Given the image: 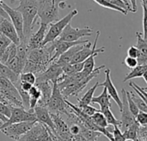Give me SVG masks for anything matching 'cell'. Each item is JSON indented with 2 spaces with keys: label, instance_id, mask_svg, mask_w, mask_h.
<instances>
[{
  "label": "cell",
  "instance_id": "d6986e66",
  "mask_svg": "<svg viewBox=\"0 0 147 141\" xmlns=\"http://www.w3.org/2000/svg\"><path fill=\"white\" fill-rule=\"evenodd\" d=\"M46 126L36 121L35 125L20 138L19 141H36L39 137L46 131Z\"/></svg>",
  "mask_w": 147,
  "mask_h": 141
},
{
  "label": "cell",
  "instance_id": "680465c9",
  "mask_svg": "<svg viewBox=\"0 0 147 141\" xmlns=\"http://www.w3.org/2000/svg\"><path fill=\"white\" fill-rule=\"evenodd\" d=\"M125 141H135V140L131 139V138H125Z\"/></svg>",
  "mask_w": 147,
  "mask_h": 141
},
{
  "label": "cell",
  "instance_id": "7402d4cb",
  "mask_svg": "<svg viewBox=\"0 0 147 141\" xmlns=\"http://www.w3.org/2000/svg\"><path fill=\"white\" fill-rule=\"evenodd\" d=\"M85 44H80V45H76V46H74L72 47H70L68 50H67L65 53H63L56 60L55 62L58 63L61 67L66 65H68L70 64L71 62V59H73L74 55H75L80 49H82L83 47Z\"/></svg>",
  "mask_w": 147,
  "mask_h": 141
},
{
  "label": "cell",
  "instance_id": "44dd1931",
  "mask_svg": "<svg viewBox=\"0 0 147 141\" xmlns=\"http://www.w3.org/2000/svg\"><path fill=\"white\" fill-rule=\"evenodd\" d=\"M137 36V48L139 50V56L138 57V64H147V41L143 38V35L139 32H136Z\"/></svg>",
  "mask_w": 147,
  "mask_h": 141
},
{
  "label": "cell",
  "instance_id": "4dcf8cb0",
  "mask_svg": "<svg viewBox=\"0 0 147 141\" xmlns=\"http://www.w3.org/2000/svg\"><path fill=\"white\" fill-rule=\"evenodd\" d=\"M80 134L82 136H83L86 139H88V141H96L97 138L102 135L100 132H96V131H93L88 129V127H86L84 125L82 126V129H81V132Z\"/></svg>",
  "mask_w": 147,
  "mask_h": 141
},
{
  "label": "cell",
  "instance_id": "11a10c76",
  "mask_svg": "<svg viewBox=\"0 0 147 141\" xmlns=\"http://www.w3.org/2000/svg\"><path fill=\"white\" fill-rule=\"evenodd\" d=\"M61 1H67V0H54V2L56 3V4H58V3L61 2Z\"/></svg>",
  "mask_w": 147,
  "mask_h": 141
},
{
  "label": "cell",
  "instance_id": "f6af8a7d",
  "mask_svg": "<svg viewBox=\"0 0 147 141\" xmlns=\"http://www.w3.org/2000/svg\"><path fill=\"white\" fill-rule=\"evenodd\" d=\"M143 29L144 32L142 34L143 38L147 41V9L143 7Z\"/></svg>",
  "mask_w": 147,
  "mask_h": 141
},
{
  "label": "cell",
  "instance_id": "7a4b0ae2",
  "mask_svg": "<svg viewBox=\"0 0 147 141\" xmlns=\"http://www.w3.org/2000/svg\"><path fill=\"white\" fill-rule=\"evenodd\" d=\"M105 65H100L98 68H95L94 70V72L89 74L88 76L85 77L82 80L78 82H73V83H68L66 84H58V87L63 95V96L67 99L69 96H78V95L86 88L88 84L96 76H98L100 72V70L104 69Z\"/></svg>",
  "mask_w": 147,
  "mask_h": 141
},
{
  "label": "cell",
  "instance_id": "1f68e13d",
  "mask_svg": "<svg viewBox=\"0 0 147 141\" xmlns=\"http://www.w3.org/2000/svg\"><path fill=\"white\" fill-rule=\"evenodd\" d=\"M93 121L94 122V124H96L98 126L101 127V128H107L109 126L104 114L100 111L98 110L96 113H94L92 116H91Z\"/></svg>",
  "mask_w": 147,
  "mask_h": 141
},
{
  "label": "cell",
  "instance_id": "91938a15",
  "mask_svg": "<svg viewBox=\"0 0 147 141\" xmlns=\"http://www.w3.org/2000/svg\"><path fill=\"white\" fill-rule=\"evenodd\" d=\"M3 17H1V16H0V23H1V22H2V20H3Z\"/></svg>",
  "mask_w": 147,
  "mask_h": 141
},
{
  "label": "cell",
  "instance_id": "5bb4252c",
  "mask_svg": "<svg viewBox=\"0 0 147 141\" xmlns=\"http://www.w3.org/2000/svg\"><path fill=\"white\" fill-rule=\"evenodd\" d=\"M121 94H122V100H121L122 101V108L120 110L121 120H120L119 129L121 132H124L136 121V118L131 114V112L130 111V109L128 108V103H127V99H126V90L125 89H122Z\"/></svg>",
  "mask_w": 147,
  "mask_h": 141
},
{
  "label": "cell",
  "instance_id": "9a60e30c",
  "mask_svg": "<svg viewBox=\"0 0 147 141\" xmlns=\"http://www.w3.org/2000/svg\"><path fill=\"white\" fill-rule=\"evenodd\" d=\"M105 76H106V79L103 83H100V85L99 86H102L104 88L107 89V93L108 95L110 96V97L116 102V104L118 105L119 108V111L121 110L122 108V101L119 96V93L117 91V89L116 87L114 86L113 81H112V78H111V70L110 69H106L105 70Z\"/></svg>",
  "mask_w": 147,
  "mask_h": 141
},
{
  "label": "cell",
  "instance_id": "484cf974",
  "mask_svg": "<svg viewBox=\"0 0 147 141\" xmlns=\"http://www.w3.org/2000/svg\"><path fill=\"white\" fill-rule=\"evenodd\" d=\"M140 125L137 122V120L126 130L122 132L125 138H131L135 141H139L138 139V131H139Z\"/></svg>",
  "mask_w": 147,
  "mask_h": 141
},
{
  "label": "cell",
  "instance_id": "4fadbf2b",
  "mask_svg": "<svg viewBox=\"0 0 147 141\" xmlns=\"http://www.w3.org/2000/svg\"><path fill=\"white\" fill-rule=\"evenodd\" d=\"M2 7L5 10V11L6 12V14L8 15V17L11 19V22L12 23L13 26L15 27V29L18 34V36L20 38V41H27L24 38V20H23L22 14L16 9L10 7L4 1L2 3Z\"/></svg>",
  "mask_w": 147,
  "mask_h": 141
},
{
  "label": "cell",
  "instance_id": "83f0119b",
  "mask_svg": "<svg viewBox=\"0 0 147 141\" xmlns=\"http://www.w3.org/2000/svg\"><path fill=\"white\" fill-rule=\"evenodd\" d=\"M100 111L104 114L107 123L109 126H120V120H117L115 118V116L113 115V112L111 111V108H100Z\"/></svg>",
  "mask_w": 147,
  "mask_h": 141
},
{
  "label": "cell",
  "instance_id": "836d02e7",
  "mask_svg": "<svg viewBox=\"0 0 147 141\" xmlns=\"http://www.w3.org/2000/svg\"><path fill=\"white\" fill-rule=\"evenodd\" d=\"M109 3H111L112 5L123 9L124 11H125L126 12H132V9H131V5H130V1L129 0H107Z\"/></svg>",
  "mask_w": 147,
  "mask_h": 141
},
{
  "label": "cell",
  "instance_id": "52a82bcc",
  "mask_svg": "<svg viewBox=\"0 0 147 141\" xmlns=\"http://www.w3.org/2000/svg\"><path fill=\"white\" fill-rule=\"evenodd\" d=\"M100 32L97 31L94 45L92 46L90 41L86 43L82 49H80L75 55H74L73 59H71L70 64H76V63L84 62L93 53H104L105 52V47H100V48L96 47L97 42H98V40H99V37H100Z\"/></svg>",
  "mask_w": 147,
  "mask_h": 141
},
{
  "label": "cell",
  "instance_id": "ee69618b",
  "mask_svg": "<svg viewBox=\"0 0 147 141\" xmlns=\"http://www.w3.org/2000/svg\"><path fill=\"white\" fill-rule=\"evenodd\" d=\"M28 93H29V96L30 98H35L36 100H39L41 97V91L36 84H34L30 88V90L28 91Z\"/></svg>",
  "mask_w": 147,
  "mask_h": 141
},
{
  "label": "cell",
  "instance_id": "4316f807",
  "mask_svg": "<svg viewBox=\"0 0 147 141\" xmlns=\"http://www.w3.org/2000/svg\"><path fill=\"white\" fill-rule=\"evenodd\" d=\"M99 85H100V83H99V82H96L95 84H94L93 87H91V88L84 94V96H83L81 99L77 98L78 105H88V104H91L92 99H93V97H94V94L96 89H97L98 87H100Z\"/></svg>",
  "mask_w": 147,
  "mask_h": 141
},
{
  "label": "cell",
  "instance_id": "6f0895ef",
  "mask_svg": "<svg viewBox=\"0 0 147 141\" xmlns=\"http://www.w3.org/2000/svg\"><path fill=\"white\" fill-rule=\"evenodd\" d=\"M141 88H142V90H143L144 91H145V92L147 93V87H144V88H143V87H141Z\"/></svg>",
  "mask_w": 147,
  "mask_h": 141
},
{
  "label": "cell",
  "instance_id": "8fae6325",
  "mask_svg": "<svg viewBox=\"0 0 147 141\" xmlns=\"http://www.w3.org/2000/svg\"><path fill=\"white\" fill-rule=\"evenodd\" d=\"M62 74V67L55 61H52L43 72L36 76V84L40 82H51L53 84L57 82Z\"/></svg>",
  "mask_w": 147,
  "mask_h": 141
},
{
  "label": "cell",
  "instance_id": "be15d7a7",
  "mask_svg": "<svg viewBox=\"0 0 147 141\" xmlns=\"http://www.w3.org/2000/svg\"><path fill=\"white\" fill-rule=\"evenodd\" d=\"M18 141H19V140H18Z\"/></svg>",
  "mask_w": 147,
  "mask_h": 141
},
{
  "label": "cell",
  "instance_id": "ffe728a7",
  "mask_svg": "<svg viewBox=\"0 0 147 141\" xmlns=\"http://www.w3.org/2000/svg\"><path fill=\"white\" fill-rule=\"evenodd\" d=\"M36 85L38 87V89L41 91V97L38 100L37 106L46 107L52 94L53 84L51 82H40V83H36Z\"/></svg>",
  "mask_w": 147,
  "mask_h": 141
},
{
  "label": "cell",
  "instance_id": "cb8c5ba5",
  "mask_svg": "<svg viewBox=\"0 0 147 141\" xmlns=\"http://www.w3.org/2000/svg\"><path fill=\"white\" fill-rule=\"evenodd\" d=\"M0 72H1L2 77L9 79L13 84H16L19 81V75L15 73L11 69H10L5 64L0 63Z\"/></svg>",
  "mask_w": 147,
  "mask_h": 141
},
{
  "label": "cell",
  "instance_id": "ac0fdd59",
  "mask_svg": "<svg viewBox=\"0 0 147 141\" xmlns=\"http://www.w3.org/2000/svg\"><path fill=\"white\" fill-rule=\"evenodd\" d=\"M34 113L36 114V120L40 123H42L43 125L47 126L52 132L55 130L54 126V122L52 120L50 112L46 107H42V106H36L34 108Z\"/></svg>",
  "mask_w": 147,
  "mask_h": 141
},
{
  "label": "cell",
  "instance_id": "ba28073f",
  "mask_svg": "<svg viewBox=\"0 0 147 141\" xmlns=\"http://www.w3.org/2000/svg\"><path fill=\"white\" fill-rule=\"evenodd\" d=\"M36 122V120L14 123V124H11L2 129H0V131L4 134H5L7 137L13 138L15 141H18L23 135H24L35 125Z\"/></svg>",
  "mask_w": 147,
  "mask_h": 141
},
{
  "label": "cell",
  "instance_id": "f1b7e54d",
  "mask_svg": "<svg viewBox=\"0 0 147 141\" xmlns=\"http://www.w3.org/2000/svg\"><path fill=\"white\" fill-rule=\"evenodd\" d=\"M5 65H6L10 69H11L13 72L15 73H17L18 75H20L23 72V70L24 67V65L18 59V58L17 57V54L13 59H11V60L6 62V64H5Z\"/></svg>",
  "mask_w": 147,
  "mask_h": 141
},
{
  "label": "cell",
  "instance_id": "bcb514c9",
  "mask_svg": "<svg viewBox=\"0 0 147 141\" xmlns=\"http://www.w3.org/2000/svg\"><path fill=\"white\" fill-rule=\"evenodd\" d=\"M125 65L128 68L133 69V68L136 67L138 64L137 59L132 58V57H130V56H127V57L125 59Z\"/></svg>",
  "mask_w": 147,
  "mask_h": 141
},
{
  "label": "cell",
  "instance_id": "e0dca14e",
  "mask_svg": "<svg viewBox=\"0 0 147 141\" xmlns=\"http://www.w3.org/2000/svg\"><path fill=\"white\" fill-rule=\"evenodd\" d=\"M48 26L49 25L47 24L40 23L38 30L30 36V38L27 41V46L30 51L42 47V42L45 38L46 32L48 30Z\"/></svg>",
  "mask_w": 147,
  "mask_h": 141
},
{
  "label": "cell",
  "instance_id": "f5cc1de1",
  "mask_svg": "<svg viewBox=\"0 0 147 141\" xmlns=\"http://www.w3.org/2000/svg\"><path fill=\"white\" fill-rule=\"evenodd\" d=\"M141 5H142V7L147 9V0H141Z\"/></svg>",
  "mask_w": 147,
  "mask_h": 141
},
{
  "label": "cell",
  "instance_id": "60d3db41",
  "mask_svg": "<svg viewBox=\"0 0 147 141\" xmlns=\"http://www.w3.org/2000/svg\"><path fill=\"white\" fill-rule=\"evenodd\" d=\"M112 133H113V141H125V138L119 126H113V130Z\"/></svg>",
  "mask_w": 147,
  "mask_h": 141
},
{
  "label": "cell",
  "instance_id": "816d5d0a",
  "mask_svg": "<svg viewBox=\"0 0 147 141\" xmlns=\"http://www.w3.org/2000/svg\"><path fill=\"white\" fill-rule=\"evenodd\" d=\"M131 5V9H132V12H136L137 11V1L136 0H129Z\"/></svg>",
  "mask_w": 147,
  "mask_h": 141
},
{
  "label": "cell",
  "instance_id": "d6a6232c",
  "mask_svg": "<svg viewBox=\"0 0 147 141\" xmlns=\"http://www.w3.org/2000/svg\"><path fill=\"white\" fill-rule=\"evenodd\" d=\"M131 94V99L133 100V102H135L136 106L138 107V110L139 111H142V112H145L147 113V104L145 103V102L143 100V98L141 96H139L136 92L133 93V92H130Z\"/></svg>",
  "mask_w": 147,
  "mask_h": 141
},
{
  "label": "cell",
  "instance_id": "7dc6e473",
  "mask_svg": "<svg viewBox=\"0 0 147 141\" xmlns=\"http://www.w3.org/2000/svg\"><path fill=\"white\" fill-rule=\"evenodd\" d=\"M127 54H128V56H130V57H132V58L138 59V57L139 56L140 53H139V50L137 48V47H135V46H131V47H130L128 48Z\"/></svg>",
  "mask_w": 147,
  "mask_h": 141
},
{
  "label": "cell",
  "instance_id": "94428289",
  "mask_svg": "<svg viewBox=\"0 0 147 141\" xmlns=\"http://www.w3.org/2000/svg\"><path fill=\"white\" fill-rule=\"evenodd\" d=\"M2 125H3V122H2L1 120H0V126H1Z\"/></svg>",
  "mask_w": 147,
  "mask_h": 141
},
{
  "label": "cell",
  "instance_id": "d4e9b609",
  "mask_svg": "<svg viewBox=\"0 0 147 141\" xmlns=\"http://www.w3.org/2000/svg\"><path fill=\"white\" fill-rule=\"evenodd\" d=\"M147 70V64L144 65H138L136 67L131 69V72L125 77L123 79V82H126L130 79L136 78H142L143 73Z\"/></svg>",
  "mask_w": 147,
  "mask_h": 141
},
{
  "label": "cell",
  "instance_id": "e575fe53",
  "mask_svg": "<svg viewBox=\"0 0 147 141\" xmlns=\"http://www.w3.org/2000/svg\"><path fill=\"white\" fill-rule=\"evenodd\" d=\"M95 3H97L98 5H100V6L104 7V8H107V9H110V10H113V11H119L120 13H122L123 15H127L128 12H126L125 11H124L123 9H120L113 5H112L111 3H109L107 0H94Z\"/></svg>",
  "mask_w": 147,
  "mask_h": 141
},
{
  "label": "cell",
  "instance_id": "603a6c76",
  "mask_svg": "<svg viewBox=\"0 0 147 141\" xmlns=\"http://www.w3.org/2000/svg\"><path fill=\"white\" fill-rule=\"evenodd\" d=\"M91 103H97L100 105V108H111L112 103H111V97L107 93V90L106 88H104L102 93L98 96H94L92 99Z\"/></svg>",
  "mask_w": 147,
  "mask_h": 141
},
{
  "label": "cell",
  "instance_id": "74e56055",
  "mask_svg": "<svg viewBox=\"0 0 147 141\" xmlns=\"http://www.w3.org/2000/svg\"><path fill=\"white\" fill-rule=\"evenodd\" d=\"M12 42L11 41V40L9 38H7L6 36H5L4 35L0 34V57H1L2 53H4V51L11 44Z\"/></svg>",
  "mask_w": 147,
  "mask_h": 141
},
{
  "label": "cell",
  "instance_id": "7c38bea8",
  "mask_svg": "<svg viewBox=\"0 0 147 141\" xmlns=\"http://www.w3.org/2000/svg\"><path fill=\"white\" fill-rule=\"evenodd\" d=\"M50 115L55 126L54 132H51L64 141H69L74 139L72 134L69 132V127L67 122L62 119L61 114L57 113H50Z\"/></svg>",
  "mask_w": 147,
  "mask_h": 141
},
{
  "label": "cell",
  "instance_id": "8d00e7d4",
  "mask_svg": "<svg viewBox=\"0 0 147 141\" xmlns=\"http://www.w3.org/2000/svg\"><path fill=\"white\" fill-rule=\"evenodd\" d=\"M126 99H127V103H128V108L130 109V111L131 112V114L136 117V115L138 114L139 110L138 108V107L136 106L135 102H133V100L131 99V94L129 91H126Z\"/></svg>",
  "mask_w": 147,
  "mask_h": 141
},
{
  "label": "cell",
  "instance_id": "d590c367",
  "mask_svg": "<svg viewBox=\"0 0 147 141\" xmlns=\"http://www.w3.org/2000/svg\"><path fill=\"white\" fill-rule=\"evenodd\" d=\"M19 80L21 82H27L34 85L36 81V76L32 72H22L19 75Z\"/></svg>",
  "mask_w": 147,
  "mask_h": 141
},
{
  "label": "cell",
  "instance_id": "5b68a950",
  "mask_svg": "<svg viewBox=\"0 0 147 141\" xmlns=\"http://www.w3.org/2000/svg\"><path fill=\"white\" fill-rule=\"evenodd\" d=\"M51 57L52 53L46 44L41 47L30 50L27 59L39 65L43 70H45L51 63Z\"/></svg>",
  "mask_w": 147,
  "mask_h": 141
},
{
  "label": "cell",
  "instance_id": "8992f818",
  "mask_svg": "<svg viewBox=\"0 0 147 141\" xmlns=\"http://www.w3.org/2000/svg\"><path fill=\"white\" fill-rule=\"evenodd\" d=\"M93 34V29L89 27H85L82 29L80 28H73L70 23H68L59 37L57 38L60 41H80L81 38L84 36H90Z\"/></svg>",
  "mask_w": 147,
  "mask_h": 141
},
{
  "label": "cell",
  "instance_id": "f546056e",
  "mask_svg": "<svg viewBox=\"0 0 147 141\" xmlns=\"http://www.w3.org/2000/svg\"><path fill=\"white\" fill-rule=\"evenodd\" d=\"M99 53H93L92 55H90L85 61H84V65H83V69H82V72L86 75L88 76L89 74H91L94 70L95 69V60L94 58L98 55Z\"/></svg>",
  "mask_w": 147,
  "mask_h": 141
},
{
  "label": "cell",
  "instance_id": "681fc988",
  "mask_svg": "<svg viewBox=\"0 0 147 141\" xmlns=\"http://www.w3.org/2000/svg\"><path fill=\"white\" fill-rule=\"evenodd\" d=\"M2 3H3V1H2V0H0V16L3 17L4 18H9L8 15L6 14V12L5 11V10L2 7Z\"/></svg>",
  "mask_w": 147,
  "mask_h": 141
},
{
  "label": "cell",
  "instance_id": "6da1fadb",
  "mask_svg": "<svg viewBox=\"0 0 147 141\" xmlns=\"http://www.w3.org/2000/svg\"><path fill=\"white\" fill-rule=\"evenodd\" d=\"M23 17L24 35L26 41L32 35L33 28L38 17V5L36 0H19V5L15 8Z\"/></svg>",
  "mask_w": 147,
  "mask_h": 141
},
{
  "label": "cell",
  "instance_id": "db71d44e",
  "mask_svg": "<svg viewBox=\"0 0 147 141\" xmlns=\"http://www.w3.org/2000/svg\"><path fill=\"white\" fill-rule=\"evenodd\" d=\"M142 78L144 79V81H145V83L147 84V70H145V72L143 73V75H142Z\"/></svg>",
  "mask_w": 147,
  "mask_h": 141
},
{
  "label": "cell",
  "instance_id": "277c9868",
  "mask_svg": "<svg viewBox=\"0 0 147 141\" xmlns=\"http://www.w3.org/2000/svg\"><path fill=\"white\" fill-rule=\"evenodd\" d=\"M46 108L50 113H57L60 114H65L67 116L69 114V107L66 103V98L61 94L57 82L53 83L52 94Z\"/></svg>",
  "mask_w": 147,
  "mask_h": 141
},
{
  "label": "cell",
  "instance_id": "6125c7cd",
  "mask_svg": "<svg viewBox=\"0 0 147 141\" xmlns=\"http://www.w3.org/2000/svg\"><path fill=\"white\" fill-rule=\"evenodd\" d=\"M0 77H2V75H1V72H0Z\"/></svg>",
  "mask_w": 147,
  "mask_h": 141
},
{
  "label": "cell",
  "instance_id": "b9f144b4",
  "mask_svg": "<svg viewBox=\"0 0 147 141\" xmlns=\"http://www.w3.org/2000/svg\"><path fill=\"white\" fill-rule=\"evenodd\" d=\"M0 113L9 119L11 115V106L3 103V102H0Z\"/></svg>",
  "mask_w": 147,
  "mask_h": 141
},
{
  "label": "cell",
  "instance_id": "f907efd6",
  "mask_svg": "<svg viewBox=\"0 0 147 141\" xmlns=\"http://www.w3.org/2000/svg\"><path fill=\"white\" fill-rule=\"evenodd\" d=\"M36 2H37L38 5H46V4H49V3L56 4L54 2V0H36Z\"/></svg>",
  "mask_w": 147,
  "mask_h": 141
},
{
  "label": "cell",
  "instance_id": "30bf717a",
  "mask_svg": "<svg viewBox=\"0 0 147 141\" xmlns=\"http://www.w3.org/2000/svg\"><path fill=\"white\" fill-rule=\"evenodd\" d=\"M59 6L58 4L49 3L42 5H38V17L41 19L40 23L49 25L50 23L58 20Z\"/></svg>",
  "mask_w": 147,
  "mask_h": 141
},
{
  "label": "cell",
  "instance_id": "c3c4849f",
  "mask_svg": "<svg viewBox=\"0 0 147 141\" xmlns=\"http://www.w3.org/2000/svg\"><path fill=\"white\" fill-rule=\"evenodd\" d=\"M46 128H47V126H46ZM36 141H55V140L53 139V138L49 133V131H48V128H47L46 131L39 137V138Z\"/></svg>",
  "mask_w": 147,
  "mask_h": 141
},
{
  "label": "cell",
  "instance_id": "7bdbcfd3",
  "mask_svg": "<svg viewBox=\"0 0 147 141\" xmlns=\"http://www.w3.org/2000/svg\"><path fill=\"white\" fill-rule=\"evenodd\" d=\"M136 120L140 126H145L147 125V113L139 111L138 114L136 115Z\"/></svg>",
  "mask_w": 147,
  "mask_h": 141
},
{
  "label": "cell",
  "instance_id": "ab89813d",
  "mask_svg": "<svg viewBox=\"0 0 147 141\" xmlns=\"http://www.w3.org/2000/svg\"><path fill=\"white\" fill-rule=\"evenodd\" d=\"M78 107L81 108V110L84 114H86L87 115H89V116H92L94 113H96L98 111L97 108L90 106V104H88V105H78Z\"/></svg>",
  "mask_w": 147,
  "mask_h": 141
},
{
  "label": "cell",
  "instance_id": "9f6ffc18",
  "mask_svg": "<svg viewBox=\"0 0 147 141\" xmlns=\"http://www.w3.org/2000/svg\"><path fill=\"white\" fill-rule=\"evenodd\" d=\"M143 141H147V133L144 136V138H143Z\"/></svg>",
  "mask_w": 147,
  "mask_h": 141
},
{
  "label": "cell",
  "instance_id": "2e32d148",
  "mask_svg": "<svg viewBox=\"0 0 147 141\" xmlns=\"http://www.w3.org/2000/svg\"><path fill=\"white\" fill-rule=\"evenodd\" d=\"M0 34L9 38L11 41L15 45L18 46L20 44L21 41L18 36V34L12 23L8 18H3L1 23H0Z\"/></svg>",
  "mask_w": 147,
  "mask_h": 141
},
{
  "label": "cell",
  "instance_id": "3957f363",
  "mask_svg": "<svg viewBox=\"0 0 147 141\" xmlns=\"http://www.w3.org/2000/svg\"><path fill=\"white\" fill-rule=\"evenodd\" d=\"M78 14V11L76 9L72 10L67 16H65L63 18L57 20L55 22L50 23L49 24V29H48L46 35H45V38L43 40L42 42V46L50 43L52 41H54L55 40H56L59 35H61V33L62 32V30L64 29V28L70 23L71 20L75 17L76 15Z\"/></svg>",
  "mask_w": 147,
  "mask_h": 141
},
{
  "label": "cell",
  "instance_id": "9c48e42d",
  "mask_svg": "<svg viewBox=\"0 0 147 141\" xmlns=\"http://www.w3.org/2000/svg\"><path fill=\"white\" fill-rule=\"evenodd\" d=\"M36 120L35 113H31L25 109L24 107H11V115L8 120L4 123L0 129H2L11 124L24 122V121H34ZM37 121V120H36Z\"/></svg>",
  "mask_w": 147,
  "mask_h": 141
},
{
  "label": "cell",
  "instance_id": "f35d334b",
  "mask_svg": "<svg viewBox=\"0 0 147 141\" xmlns=\"http://www.w3.org/2000/svg\"><path fill=\"white\" fill-rule=\"evenodd\" d=\"M129 85L132 88V90L139 96H141L142 98H143V100L145 102V103L147 104V93L145 92V91H144L143 90H142V88L140 87V86H138V84H136L135 83H130L129 84Z\"/></svg>",
  "mask_w": 147,
  "mask_h": 141
}]
</instances>
